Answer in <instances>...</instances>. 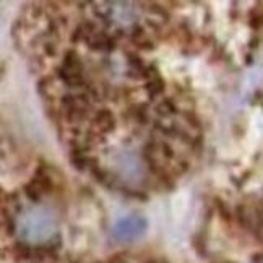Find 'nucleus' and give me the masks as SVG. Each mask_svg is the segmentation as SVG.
<instances>
[{"label": "nucleus", "instance_id": "obj_1", "mask_svg": "<svg viewBox=\"0 0 263 263\" xmlns=\"http://www.w3.org/2000/svg\"><path fill=\"white\" fill-rule=\"evenodd\" d=\"M57 231V218L49 208H31L15 221V234L20 244L31 249V246L41 247L52 240Z\"/></svg>", "mask_w": 263, "mask_h": 263}, {"label": "nucleus", "instance_id": "obj_2", "mask_svg": "<svg viewBox=\"0 0 263 263\" xmlns=\"http://www.w3.org/2000/svg\"><path fill=\"white\" fill-rule=\"evenodd\" d=\"M146 219L138 215H130L127 218H122L116 222L112 228V237L117 242H130L137 237L143 236L146 231Z\"/></svg>", "mask_w": 263, "mask_h": 263}, {"label": "nucleus", "instance_id": "obj_3", "mask_svg": "<svg viewBox=\"0 0 263 263\" xmlns=\"http://www.w3.org/2000/svg\"><path fill=\"white\" fill-rule=\"evenodd\" d=\"M57 72H59V77L62 78V82L68 86L80 88L85 85L83 64L75 50H68L65 54L62 67L57 68Z\"/></svg>", "mask_w": 263, "mask_h": 263}, {"label": "nucleus", "instance_id": "obj_4", "mask_svg": "<svg viewBox=\"0 0 263 263\" xmlns=\"http://www.w3.org/2000/svg\"><path fill=\"white\" fill-rule=\"evenodd\" d=\"M114 116L110 110L104 109V110H99L95 117V128L99 130V134H109V132L114 130Z\"/></svg>", "mask_w": 263, "mask_h": 263}, {"label": "nucleus", "instance_id": "obj_5", "mask_svg": "<svg viewBox=\"0 0 263 263\" xmlns=\"http://www.w3.org/2000/svg\"><path fill=\"white\" fill-rule=\"evenodd\" d=\"M130 116L134 117L138 124H146L148 122V112L145 104H135L130 107Z\"/></svg>", "mask_w": 263, "mask_h": 263}, {"label": "nucleus", "instance_id": "obj_6", "mask_svg": "<svg viewBox=\"0 0 263 263\" xmlns=\"http://www.w3.org/2000/svg\"><path fill=\"white\" fill-rule=\"evenodd\" d=\"M146 89H148L149 96H158L159 93H163V91H164V82H163V80H161V77L158 75V77H155V78L148 80Z\"/></svg>", "mask_w": 263, "mask_h": 263}, {"label": "nucleus", "instance_id": "obj_7", "mask_svg": "<svg viewBox=\"0 0 263 263\" xmlns=\"http://www.w3.org/2000/svg\"><path fill=\"white\" fill-rule=\"evenodd\" d=\"M159 112L161 114H173L176 112V104L173 99H164L159 106Z\"/></svg>", "mask_w": 263, "mask_h": 263}]
</instances>
